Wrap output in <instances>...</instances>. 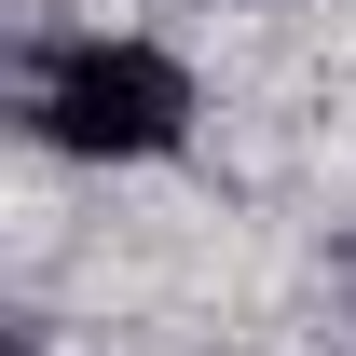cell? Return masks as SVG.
<instances>
[{
    "label": "cell",
    "mask_w": 356,
    "mask_h": 356,
    "mask_svg": "<svg viewBox=\"0 0 356 356\" xmlns=\"http://www.w3.org/2000/svg\"><path fill=\"white\" fill-rule=\"evenodd\" d=\"M28 110H42V137L69 165H151V151L192 137V69L165 42H55Z\"/></svg>",
    "instance_id": "6da1fadb"
}]
</instances>
